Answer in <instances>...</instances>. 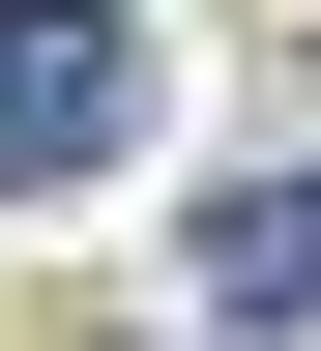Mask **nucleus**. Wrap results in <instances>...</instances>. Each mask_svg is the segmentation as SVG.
Here are the masks:
<instances>
[{
  "instance_id": "obj_1",
  "label": "nucleus",
  "mask_w": 321,
  "mask_h": 351,
  "mask_svg": "<svg viewBox=\"0 0 321 351\" xmlns=\"http://www.w3.org/2000/svg\"><path fill=\"white\" fill-rule=\"evenodd\" d=\"M146 147V29L117 0H0V176L59 205V176H117Z\"/></svg>"
},
{
  "instance_id": "obj_2",
  "label": "nucleus",
  "mask_w": 321,
  "mask_h": 351,
  "mask_svg": "<svg viewBox=\"0 0 321 351\" xmlns=\"http://www.w3.org/2000/svg\"><path fill=\"white\" fill-rule=\"evenodd\" d=\"M175 293H205V351H292L321 322V176H234V205L175 234Z\"/></svg>"
}]
</instances>
